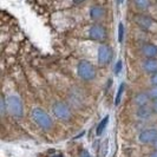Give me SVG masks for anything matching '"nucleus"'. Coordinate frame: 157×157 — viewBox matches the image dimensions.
I'll list each match as a JSON object with an SVG mask.
<instances>
[{
    "label": "nucleus",
    "instance_id": "4",
    "mask_svg": "<svg viewBox=\"0 0 157 157\" xmlns=\"http://www.w3.org/2000/svg\"><path fill=\"white\" fill-rule=\"evenodd\" d=\"M52 113L57 119L62 121V122H66L69 121L72 116L69 105H66L64 102H56L52 105Z\"/></svg>",
    "mask_w": 157,
    "mask_h": 157
},
{
    "label": "nucleus",
    "instance_id": "9",
    "mask_svg": "<svg viewBox=\"0 0 157 157\" xmlns=\"http://www.w3.org/2000/svg\"><path fill=\"white\" fill-rule=\"evenodd\" d=\"M142 69L144 72L152 75L157 72V58H145V60H143L142 63Z\"/></svg>",
    "mask_w": 157,
    "mask_h": 157
},
{
    "label": "nucleus",
    "instance_id": "13",
    "mask_svg": "<svg viewBox=\"0 0 157 157\" xmlns=\"http://www.w3.org/2000/svg\"><path fill=\"white\" fill-rule=\"evenodd\" d=\"M104 14V10H103L102 6H94V7L90 10V17L92 20H98L101 19Z\"/></svg>",
    "mask_w": 157,
    "mask_h": 157
},
{
    "label": "nucleus",
    "instance_id": "7",
    "mask_svg": "<svg viewBox=\"0 0 157 157\" xmlns=\"http://www.w3.org/2000/svg\"><path fill=\"white\" fill-rule=\"evenodd\" d=\"M105 36H106V31H105V29L103 27L102 25H99V24H94L89 30V37L92 40H96V41L103 40L105 38Z\"/></svg>",
    "mask_w": 157,
    "mask_h": 157
},
{
    "label": "nucleus",
    "instance_id": "27",
    "mask_svg": "<svg viewBox=\"0 0 157 157\" xmlns=\"http://www.w3.org/2000/svg\"><path fill=\"white\" fill-rule=\"evenodd\" d=\"M117 2H118V5H122V4L124 2V0H117Z\"/></svg>",
    "mask_w": 157,
    "mask_h": 157
},
{
    "label": "nucleus",
    "instance_id": "18",
    "mask_svg": "<svg viewBox=\"0 0 157 157\" xmlns=\"http://www.w3.org/2000/svg\"><path fill=\"white\" fill-rule=\"evenodd\" d=\"M122 69H123V64H122V60L119 59V60H117V63L115 64V67H113L115 75H119L122 72Z\"/></svg>",
    "mask_w": 157,
    "mask_h": 157
},
{
    "label": "nucleus",
    "instance_id": "8",
    "mask_svg": "<svg viewBox=\"0 0 157 157\" xmlns=\"http://www.w3.org/2000/svg\"><path fill=\"white\" fill-rule=\"evenodd\" d=\"M154 112L151 110V106L144 105V106H138L136 110V117L140 121H149L152 117Z\"/></svg>",
    "mask_w": 157,
    "mask_h": 157
},
{
    "label": "nucleus",
    "instance_id": "14",
    "mask_svg": "<svg viewBox=\"0 0 157 157\" xmlns=\"http://www.w3.org/2000/svg\"><path fill=\"white\" fill-rule=\"evenodd\" d=\"M108 122H109V116H105V117L101 121V123L98 124V126H97V130H96V134H97V136H101V135L103 134L104 129H105V128H106V125H108Z\"/></svg>",
    "mask_w": 157,
    "mask_h": 157
},
{
    "label": "nucleus",
    "instance_id": "21",
    "mask_svg": "<svg viewBox=\"0 0 157 157\" xmlns=\"http://www.w3.org/2000/svg\"><path fill=\"white\" fill-rule=\"evenodd\" d=\"M6 110H7V106H6V99L2 98L1 99V115L4 116L6 113Z\"/></svg>",
    "mask_w": 157,
    "mask_h": 157
},
{
    "label": "nucleus",
    "instance_id": "20",
    "mask_svg": "<svg viewBox=\"0 0 157 157\" xmlns=\"http://www.w3.org/2000/svg\"><path fill=\"white\" fill-rule=\"evenodd\" d=\"M150 84L152 86H157V72L156 73H152L150 76Z\"/></svg>",
    "mask_w": 157,
    "mask_h": 157
},
{
    "label": "nucleus",
    "instance_id": "3",
    "mask_svg": "<svg viewBox=\"0 0 157 157\" xmlns=\"http://www.w3.org/2000/svg\"><path fill=\"white\" fill-rule=\"evenodd\" d=\"M77 75L79 76V78L85 82H91L96 77V69L90 62L80 60L77 65Z\"/></svg>",
    "mask_w": 157,
    "mask_h": 157
},
{
    "label": "nucleus",
    "instance_id": "12",
    "mask_svg": "<svg viewBox=\"0 0 157 157\" xmlns=\"http://www.w3.org/2000/svg\"><path fill=\"white\" fill-rule=\"evenodd\" d=\"M135 21L136 24L141 27L142 30H149L150 27H151V25H152V19L149 18V17H145V16H137L135 18Z\"/></svg>",
    "mask_w": 157,
    "mask_h": 157
},
{
    "label": "nucleus",
    "instance_id": "16",
    "mask_svg": "<svg viewBox=\"0 0 157 157\" xmlns=\"http://www.w3.org/2000/svg\"><path fill=\"white\" fill-rule=\"evenodd\" d=\"M124 24L123 23H119L118 24V43L122 44L123 40H124Z\"/></svg>",
    "mask_w": 157,
    "mask_h": 157
},
{
    "label": "nucleus",
    "instance_id": "11",
    "mask_svg": "<svg viewBox=\"0 0 157 157\" xmlns=\"http://www.w3.org/2000/svg\"><path fill=\"white\" fill-rule=\"evenodd\" d=\"M150 101H151V98H150L148 91H147V92H145V91L138 92V94L135 96V98H134V103L137 105V108H138V106H144V105H148Z\"/></svg>",
    "mask_w": 157,
    "mask_h": 157
},
{
    "label": "nucleus",
    "instance_id": "15",
    "mask_svg": "<svg viewBox=\"0 0 157 157\" xmlns=\"http://www.w3.org/2000/svg\"><path fill=\"white\" fill-rule=\"evenodd\" d=\"M134 1H135L136 7L142 10V11L149 8V6H150V0H134Z\"/></svg>",
    "mask_w": 157,
    "mask_h": 157
},
{
    "label": "nucleus",
    "instance_id": "25",
    "mask_svg": "<svg viewBox=\"0 0 157 157\" xmlns=\"http://www.w3.org/2000/svg\"><path fill=\"white\" fill-rule=\"evenodd\" d=\"M76 5H78V4H82V2H84V1H86V0H72Z\"/></svg>",
    "mask_w": 157,
    "mask_h": 157
},
{
    "label": "nucleus",
    "instance_id": "24",
    "mask_svg": "<svg viewBox=\"0 0 157 157\" xmlns=\"http://www.w3.org/2000/svg\"><path fill=\"white\" fill-rule=\"evenodd\" d=\"M149 157H157V149H155L151 154H150V156Z\"/></svg>",
    "mask_w": 157,
    "mask_h": 157
},
{
    "label": "nucleus",
    "instance_id": "19",
    "mask_svg": "<svg viewBox=\"0 0 157 157\" xmlns=\"http://www.w3.org/2000/svg\"><path fill=\"white\" fill-rule=\"evenodd\" d=\"M148 94H149L151 101L152 99H157V86H152L151 89L148 90Z\"/></svg>",
    "mask_w": 157,
    "mask_h": 157
},
{
    "label": "nucleus",
    "instance_id": "17",
    "mask_svg": "<svg viewBox=\"0 0 157 157\" xmlns=\"http://www.w3.org/2000/svg\"><path fill=\"white\" fill-rule=\"evenodd\" d=\"M124 89H125V84H121L119 87H118V91H117V96H116V99H115V104L118 105L121 103V99H122V96H123V92H124Z\"/></svg>",
    "mask_w": 157,
    "mask_h": 157
},
{
    "label": "nucleus",
    "instance_id": "2",
    "mask_svg": "<svg viewBox=\"0 0 157 157\" xmlns=\"http://www.w3.org/2000/svg\"><path fill=\"white\" fill-rule=\"evenodd\" d=\"M6 106L7 111L17 118H20L24 116V104L23 101L19 96L11 94L6 98Z\"/></svg>",
    "mask_w": 157,
    "mask_h": 157
},
{
    "label": "nucleus",
    "instance_id": "22",
    "mask_svg": "<svg viewBox=\"0 0 157 157\" xmlns=\"http://www.w3.org/2000/svg\"><path fill=\"white\" fill-rule=\"evenodd\" d=\"M151 110L154 113L157 115V99H152L151 101Z\"/></svg>",
    "mask_w": 157,
    "mask_h": 157
},
{
    "label": "nucleus",
    "instance_id": "10",
    "mask_svg": "<svg viewBox=\"0 0 157 157\" xmlns=\"http://www.w3.org/2000/svg\"><path fill=\"white\" fill-rule=\"evenodd\" d=\"M141 51L142 55L145 58H157V46L154 44H150V43L144 44L142 46Z\"/></svg>",
    "mask_w": 157,
    "mask_h": 157
},
{
    "label": "nucleus",
    "instance_id": "26",
    "mask_svg": "<svg viewBox=\"0 0 157 157\" xmlns=\"http://www.w3.org/2000/svg\"><path fill=\"white\" fill-rule=\"evenodd\" d=\"M152 145H154V148H155V149H157V140L152 143Z\"/></svg>",
    "mask_w": 157,
    "mask_h": 157
},
{
    "label": "nucleus",
    "instance_id": "23",
    "mask_svg": "<svg viewBox=\"0 0 157 157\" xmlns=\"http://www.w3.org/2000/svg\"><path fill=\"white\" fill-rule=\"evenodd\" d=\"M82 157H92V156L90 155V152H89L87 150H84L83 154H82Z\"/></svg>",
    "mask_w": 157,
    "mask_h": 157
},
{
    "label": "nucleus",
    "instance_id": "6",
    "mask_svg": "<svg viewBox=\"0 0 157 157\" xmlns=\"http://www.w3.org/2000/svg\"><path fill=\"white\" fill-rule=\"evenodd\" d=\"M112 58V51L108 45L102 44L98 47V63L99 65H108Z\"/></svg>",
    "mask_w": 157,
    "mask_h": 157
},
{
    "label": "nucleus",
    "instance_id": "1",
    "mask_svg": "<svg viewBox=\"0 0 157 157\" xmlns=\"http://www.w3.org/2000/svg\"><path fill=\"white\" fill-rule=\"evenodd\" d=\"M32 119L38 126H40L44 130H51L53 126V121L51 116L45 112L41 108H34L31 112Z\"/></svg>",
    "mask_w": 157,
    "mask_h": 157
},
{
    "label": "nucleus",
    "instance_id": "5",
    "mask_svg": "<svg viewBox=\"0 0 157 157\" xmlns=\"http://www.w3.org/2000/svg\"><path fill=\"white\" fill-rule=\"evenodd\" d=\"M157 140V129L149 128L145 130H142L138 135V142L142 144H152Z\"/></svg>",
    "mask_w": 157,
    "mask_h": 157
}]
</instances>
